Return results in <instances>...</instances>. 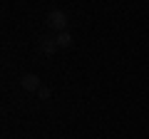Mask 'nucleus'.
Wrapping results in <instances>:
<instances>
[{"label": "nucleus", "instance_id": "obj_2", "mask_svg": "<svg viewBox=\"0 0 149 139\" xmlns=\"http://www.w3.org/2000/svg\"><path fill=\"white\" fill-rule=\"evenodd\" d=\"M55 50L57 47V38H52V35H42L40 38V52L42 55H55Z\"/></svg>", "mask_w": 149, "mask_h": 139}, {"label": "nucleus", "instance_id": "obj_5", "mask_svg": "<svg viewBox=\"0 0 149 139\" xmlns=\"http://www.w3.org/2000/svg\"><path fill=\"white\" fill-rule=\"evenodd\" d=\"M37 95H40V99H47V97H50V90H47V87H40Z\"/></svg>", "mask_w": 149, "mask_h": 139}, {"label": "nucleus", "instance_id": "obj_1", "mask_svg": "<svg viewBox=\"0 0 149 139\" xmlns=\"http://www.w3.org/2000/svg\"><path fill=\"white\" fill-rule=\"evenodd\" d=\"M47 27L50 30H55L60 35V32H65V27H67V15H65L62 10H50L47 13Z\"/></svg>", "mask_w": 149, "mask_h": 139}, {"label": "nucleus", "instance_id": "obj_4", "mask_svg": "<svg viewBox=\"0 0 149 139\" xmlns=\"http://www.w3.org/2000/svg\"><path fill=\"white\" fill-rule=\"evenodd\" d=\"M72 42H74V38L70 35L67 30L57 35V47H60V50H67V47H72Z\"/></svg>", "mask_w": 149, "mask_h": 139}, {"label": "nucleus", "instance_id": "obj_3", "mask_svg": "<svg viewBox=\"0 0 149 139\" xmlns=\"http://www.w3.org/2000/svg\"><path fill=\"white\" fill-rule=\"evenodd\" d=\"M20 85H22V90H27V92H40V77L37 75H22Z\"/></svg>", "mask_w": 149, "mask_h": 139}]
</instances>
